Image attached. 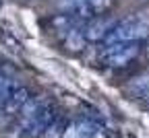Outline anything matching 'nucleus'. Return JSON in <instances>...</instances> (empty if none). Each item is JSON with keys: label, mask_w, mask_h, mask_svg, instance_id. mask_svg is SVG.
Returning <instances> with one entry per match:
<instances>
[{"label": "nucleus", "mask_w": 149, "mask_h": 138, "mask_svg": "<svg viewBox=\"0 0 149 138\" xmlns=\"http://www.w3.org/2000/svg\"><path fill=\"white\" fill-rule=\"evenodd\" d=\"M145 37H149V23L141 21V19H137V17H126V19H120L118 21L114 31L108 35L106 41H102V46H110V43H139Z\"/></svg>", "instance_id": "f257e3e1"}, {"label": "nucleus", "mask_w": 149, "mask_h": 138, "mask_svg": "<svg viewBox=\"0 0 149 138\" xmlns=\"http://www.w3.org/2000/svg\"><path fill=\"white\" fill-rule=\"evenodd\" d=\"M141 48L139 43H110L100 48V62L112 70L126 68L130 62H135Z\"/></svg>", "instance_id": "f03ea898"}, {"label": "nucleus", "mask_w": 149, "mask_h": 138, "mask_svg": "<svg viewBox=\"0 0 149 138\" xmlns=\"http://www.w3.org/2000/svg\"><path fill=\"white\" fill-rule=\"evenodd\" d=\"M29 99H31L29 89H27V87H23V85H19V87H17V91L8 97V101H6L2 107H0V128H4L6 124H10L15 117L21 113L23 105H25Z\"/></svg>", "instance_id": "7ed1b4c3"}, {"label": "nucleus", "mask_w": 149, "mask_h": 138, "mask_svg": "<svg viewBox=\"0 0 149 138\" xmlns=\"http://www.w3.org/2000/svg\"><path fill=\"white\" fill-rule=\"evenodd\" d=\"M120 19L116 17H97L89 21L85 27H83V35L87 39V43H102L108 39V35L114 31V27L118 25Z\"/></svg>", "instance_id": "20e7f679"}, {"label": "nucleus", "mask_w": 149, "mask_h": 138, "mask_svg": "<svg viewBox=\"0 0 149 138\" xmlns=\"http://www.w3.org/2000/svg\"><path fill=\"white\" fill-rule=\"evenodd\" d=\"M116 4V0H85V2L74 10V19L79 21H93V19L102 17L104 12H108L112 6Z\"/></svg>", "instance_id": "39448f33"}, {"label": "nucleus", "mask_w": 149, "mask_h": 138, "mask_svg": "<svg viewBox=\"0 0 149 138\" xmlns=\"http://www.w3.org/2000/svg\"><path fill=\"white\" fill-rule=\"evenodd\" d=\"M64 48L72 54H79L87 48V39L83 35V27H70L64 31Z\"/></svg>", "instance_id": "423d86ee"}, {"label": "nucleus", "mask_w": 149, "mask_h": 138, "mask_svg": "<svg viewBox=\"0 0 149 138\" xmlns=\"http://www.w3.org/2000/svg\"><path fill=\"white\" fill-rule=\"evenodd\" d=\"M17 83L13 81V76L4 74V72H0V107H2L6 101H8V97L17 91Z\"/></svg>", "instance_id": "0eeeda50"}, {"label": "nucleus", "mask_w": 149, "mask_h": 138, "mask_svg": "<svg viewBox=\"0 0 149 138\" xmlns=\"http://www.w3.org/2000/svg\"><path fill=\"white\" fill-rule=\"evenodd\" d=\"M128 89L133 93H137V95L149 97V72H143L139 76H135L133 81L128 83Z\"/></svg>", "instance_id": "6e6552de"}, {"label": "nucleus", "mask_w": 149, "mask_h": 138, "mask_svg": "<svg viewBox=\"0 0 149 138\" xmlns=\"http://www.w3.org/2000/svg\"><path fill=\"white\" fill-rule=\"evenodd\" d=\"M85 0H56V4L60 8H70V10H77Z\"/></svg>", "instance_id": "1a4fd4ad"}, {"label": "nucleus", "mask_w": 149, "mask_h": 138, "mask_svg": "<svg viewBox=\"0 0 149 138\" xmlns=\"http://www.w3.org/2000/svg\"><path fill=\"white\" fill-rule=\"evenodd\" d=\"M145 54H147V58H149V41H147V48H145Z\"/></svg>", "instance_id": "9d476101"}, {"label": "nucleus", "mask_w": 149, "mask_h": 138, "mask_svg": "<svg viewBox=\"0 0 149 138\" xmlns=\"http://www.w3.org/2000/svg\"><path fill=\"white\" fill-rule=\"evenodd\" d=\"M139 2H149V0H139Z\"/></svg>", "instance_id": "9b49d317"}]
</instances>
